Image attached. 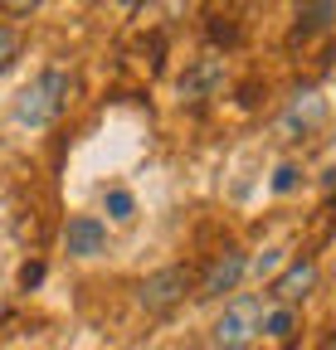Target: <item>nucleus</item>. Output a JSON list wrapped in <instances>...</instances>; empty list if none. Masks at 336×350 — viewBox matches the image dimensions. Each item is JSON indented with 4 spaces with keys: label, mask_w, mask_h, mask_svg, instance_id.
<instances>
[{
    "label": "nucleus",
    "mask_w": 336,
    "mask_h": 350,
    "mask_svg": "<svg viewBox=\"0 0 336 350\" xmlns=\"http://www.w3.org/2000/svg\"><path fill=\"white\" fill-rule=\"evenodd\" d=\"M68 98H73V78H68L64 68H44L29 88H20V98H15V122L29 126V131L54 126V122L64 117Z\"/></svg>",
    "instance_id": "f257e3e1"
},
{
    "label": "nucleus",
    "mask_w": 336,
    "mask_h": 350,
    "mask_svg": "<svg viewBox=\"0 0 336 350\" xmlns=\"http://www.w3.org/2000/svg\"><path fill=\"white\" fill-rule=\"evenodd\" d=\"M209 336H215V350H248V345L263 336V301H259V297L229 301Z\"/></svg>",
    "instance_id": "f03ea898"
},
{
    "label": "nucleus",
    "mask_w": 336,
    "mask_h": 350,
    "mask_svg": "<svg viewBox=\"0 0 336 350\" xmlns=\"http://www.w3.org/2000/svg\"><path fill=\"white\" fill-rule=\"evenodd\" d=\"M190 292V268H181V262H166V268H156L151 278H142L137 287V306L146 317H166V312H176V306L185 301Z\"/></svg>",
    "instance_id": "7ed1b4c3"
},
{
    "label": "nucleus",
    "mask_w": 336,
    "mask_h": 350,
    "mask_svg": "<svg viewBox=\"0 0 336 350\" xmlns=\"http://www.w3.org/2000/svg\"><path fill=\"white\" fill-rule=\"evenodd\" d=\"M322 122H326V98L317 93V88H302V93H292L287 112L278 117V131L287 142H302V137H312Z\"/></svg>",
    "instance_id": "20e7f679"
},
{
    "label": "nucleus",
    "mask_w": 336,
    "mask_h": 350,
    "mask_svg": "<svg viewBox=\"0 0 336 350\" xmlns=\"http://www.w3.org/2000/svg\"><path fill=\"white\" fill-rule=\"evenodd\" d=\"M64 253L68 258H98L107 253V224L98 214H68L64 224Z\"/></svg>",
    "instance_id": "39448f33"
},
{
    "label": "nucleus",
    "mask_w": 336,
    "mask_h": 350,
    "mask_svg": "<svg viewBox=\"0 0 336 350\" xmlns=\"http://www.w3.org/2000/svg\"><path fill=\"white\" fill-rule=\"evenodd\" d=\"M312 287H317V262H312V258H292L287 268L268 282V297H273L278 306H298V301L312 297Z\"/></svg>",
    "instance_id": "423d86ee"
},
{
    "label": "nucleus",
    "mask_w": 336,
    "mask_h": 350,
    "mask_svg": "<svg viewBox=\"0 0 336 350\" xmlns=\"http://www.w3.org/2000/svg\"><path fill=\"white\" fill-rule=\"evenodd\" d=\"M181 98L185 103H205V98H215L220 88H224V59H215V54H205V59H195L185 73H181Z\"/></svg>",
    "instance_id": "0eeeda50"
},
{
    "label": "nucleus",
    "mask_w": 336,
    "mask_h": 350,
    "mask_svg": "<svg viewBox=\"0 0 336 350\" xmlns=\"http://www.w3.org/2000/svg\"><path fill=\"white\" fill-rule=\"evenodd\" d=\"M244 273H248V258H244L239 248H224V253L205 268V278H200V297H224V292H234V287L244 282Z\"/></svg>",
    "instance_id": "6e6552de"
},
{
    "label": "nucleus",
    "mask_w": 336,
    "mask_h": 350,
    "mask_svg": "<svg viewBox=\"0 0 336 350\" xmlns=\"http://www.w3.org/2000/svg\"><path fill=\"white\" fill-rule=\"evenodd\" d=\"M336 25V5L322 0V5H298V25H292V39L302 34H317V29H331Z\"/></svg>",
    "instance_id": "1a4fd4ad"
},
{
    "label": "nucleus",
    "mask_w": 336,
    "mask_h": 350,
    "mask_svg": "<svg viewBox=\"0 0 336 350\" xmlns=\"http://www.w3.org/2000/svg\"><path fill=\"white\" fill-rule=\"evenodd\" d=\"M292 331H298V312H292V306H273V312H263V336L287 340Z\"/></svg>",
    "instance_id": "9d476101"
},
{
    "label": "nucleus",
    "mask_w": 336,
    "mask_h": 350,
    "mask_svg": "<svg viewBox=\"0 0 336 350\" xmlns=\"http://www.w3.org/2000/svg\"><path fill=\"white\" fill-rule=\"evenodd\" d=\"M103 209H107V219H117V224H132V219H137V200L127 190H107L103 195Z\"/></svg>",
    "instance_id": "9b49d317"
},
{
    "label": "nucleus",
    "mask_w": 336,
    "mask_h": 350,
    "mask_svg": "<svg viewBox=\"0 0 336 350\" xmlns=\"http://www.w3.org/2000/svg\"><path fill=\"white\" fill-rule=\"evenodd\" d=\"M20 49H25V39H20V29H15V25H0V73H5V68H15Z\"/></svg>",
    "instance_id": "f8f14e48"
},
{
    "label": "nucleus",
    "mask_w": 336,
    "mask_h": 350,
    "mask_svg": "<svg viewBox=\"0 0 336 350\" xmlns=\"http://www.w3.org/2000/svg\"><path fill=\"white\" fill-rule=\"evenodd\" d=\"M209 39H215V44H234L239 39V25L229 15H209Z\"/></svg>",
    "instance_id": "ddd939ff"
},
{
    "label": "nucleus",
    "mask_w": 336,
    "mask_h": 350,
    "mask_svg": "<svg viewBox=\"0 0 336 350\" xmlns=\"http://www.w3.org/2000/svg\"><path fill=\"white\" fill-rule=\"evenodd\" d=\"M278 262H283V248H263L254 262H248V268H254V273L263 278V273H273V268H278Z\"/></svg>",
    "instance_id": "4468645a"
},
{
    "label": "nucleus",
    "mask_w": 336,
    "mask_h": 350,
    "mask_svg": "<svg viewBox=\"0 0 336 350\" xmlns=\"http://www.w3.org/2000/svg\"><path fill=\"white\" fill-rule=\"evenodd\" d=\"M292 185H298V165H278V170H273V190L287 195Z\"/></svg>",
    "instance_id": "2eb2a0df"
},
{
    "label": "nucleus",
    "mask_w": 336,
    "mask_h": 350,
    "mask_svg": "<svg viewBox=\"0 0 336 350\" xmlns=\"http://www.w3.org/2000/svg\"><path fill=\"white\" fill-rule=\"evenodd\" d=\"M39 282H44V262H25V268H20V287L34 292Z\"/></svg>",
    "instance_id": "dca6fc26"
},
{
    "label": "nucleus",
    "mask_w": 336,
    "mask_h": 350,
    "mask_svg": "<svg viewBox=\"0 0 336 350\" xmlns=\"http://www.w3.org/2000/svg\"><path fill=\"white\" fill-rule=\"evenodd\" d=\"M5 15H34L39 10V0H10V5H0Z\"/></svg>",
    "instance_id": "f3484780"
},
{
    "label": "nucleus",
    "mask_w": 336,
    "mask_h": 350,
    "mask_svg": "<svg viewBox=\"0 0 336 350\" xmlns=\"http://www.w3.org/2000/svg\"><path fill=\"white\" fill-rule=\"evenodd\" d=\"M317 350H336V331H331V336H326V340H322Z\"/></svg>",
    "instance_id": "a211bd4d"
}]
</instances>
